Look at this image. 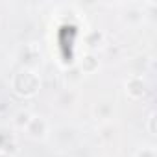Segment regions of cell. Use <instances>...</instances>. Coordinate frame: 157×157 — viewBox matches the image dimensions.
<instances>
[{
    "instance_id": "3",
    "label": "cell",
    "mask_w": 157,
    "mask_h": 157,
    "mask_svg": "<svg viewBox=\"0 0 157 157\" xmlns=\"http://www.w3.org/2000/svg\"><path fill=\"white\" fill-rule=\"evenodd\" d=\"M126 91L129 93V96H133V98H139V96H142V93H144V83H142V80L140 78H137V76H133V78H129V82L126 83Z\"/></svg>"
},
{
    "instance_id": "9",
    "label": "cell",
    "mask_w": 157,
    "mask_h": 157,
    "mask_svg": "<svg viewBox=\"0 0 157 157\" xmlns=\"http://www.w3.org/2000/svg\"><path fill=\"white\" fill-rule=\"evenodd\" d=\"M0 157H13V155H10V153H6V151H0Z\"/></svg>"
},
{
    "instance_id": "1",
    "label": "cell",
    "mask_w": 157,
    "mask_h": 157,
    "mask_svg": "<svg viewBox=\"0 0 157 157\" xmlns=\"http://www.w3.org/2000/svg\"><path fill=\"white\" fill-rule=\"evenodd\" d=\"M39 76L32 70V68H22L19 70L15 76H13V80H11V87L17 94L21 96H33L37 91H39Z\"/></svg>"
},
{
    "instance_id": "8",
    "label": "cell",
    "mask_w": 157,
    "mask_h": 157,
    "mask_svg": "<svg viewBox=\"0 0 157 157\" xmlns=\"http://www.w3.org/2000/svg\"><path fill=\"white\" fill-rule=\"evenodd\" d=\"M137 157H155V151L153 148H142L137 151Z\"/></svg>"
},
{
    "instance_id": "4",
    "label": "cell",
    "mask_w": 157,
    "mask_h": 157,
    "mask_svg": "<svg viewBox=\"0 0 157 157\" xmlns=\"http://www.w3.org/2000/svg\"><path fill=\"white\" fill-rule=\"evenodd\" d=\"M96 68H98V59H96L93 54H85L83 59H82V63H80V70L85 72V74H91V72H94Z\"/></svg>"
},
{
    "instance_id": "5",
    "label": "cell",
    "mask_w": 157,
    "mask_h": 157,
    "mask_svg": "<svg viewBox=\"0 0 157 157\" xmlns=\"http://www.w3.org/2000/svg\"><path fill=\"white\" fill-rule=\"evenodd\" d=\"M94 113H96V117L98 118H102V120H107V118H111V115H113V105L111 104H96L94 105Z\"/></svg>"
},
{
    "instance_id": "6",
    "label": "cell",
    "mask_w": 157,
    "mask_h": 157,
    "mask_svg": "<svg viewBox=\"0 0 157 157\" xmlns=\"http://www.w3.org/2000/svg\"><path fill=\"white\" fill-rule=\"evenodd\" d=\"M30 120H32V115H30L28 111H19V113L13 117V126L19 128V129H26V126H28Z\"/></svg>"
},
{
    "instance_id": "7",
    "label": "cell",
    "mask_w": 157,
    "mask_h": 157,
    "mask_svg": "<svg viewBox=\"0 0 157 157\" xmlns=\"http://www.w3.org/2000/svg\"><path fill=\"white\" fill-rule=\"evenodd\" d=\"M102 39H104V35H102L100 32H91V33L85 35V41H87L89 46H98V43H100Z\"/></svg>"
},
{
    "instance_id": "2",
    "label": "cell",
    "mask_w": 157,
    "mask_h": 157,
    "mask_svg": "<svg viewBox=\"0 0 157 157\" xmlns=\"http://www.w3.org/2000/svg\"><path fill=\"white\" fill-rule=\"evenodd\" d=\"M46 131H48V124L43 117H32V120L26 126V133L32 139H43L46 135Z\"/></svg>"
}]
</instances>
